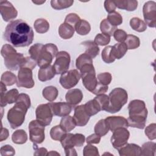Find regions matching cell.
Masks as SVG:
<instances>
[{
  "label": "cell",
  "mask_w": 156,
  "mask_h": 156,
  "mask_svg": "<svg viewBox=\"0 0 156 156\" xmlns=\"http://www.w3.org/2000/svg\"><path fill=\"white\" fill-rule=\"evenodd\" d=\"M32 28L23 20H16L10 22L4 32V39L15 47H26L34 40Z\"/></svg>",
  "instance_id": "cell-1"
},
{
  "label": "cell",
  "mask_w": 156,
  "mask_h": 156,
  "mask_svg": "<svg viewBox=\"0 0 156 156\" xmlns=\"http://www.w3.org/2000/svg\"><path fill=\"white\" fill-rule=\"evenodd\" d=\"M30 105L29 96L26 93L20 94L15 104L7 113V120L12 129H16L23 124L26 114Z\"/></svg>",
  "instance_id": "cell-2"
},
{
  "label": "cell",
  "mask_w": 156,
  "mask_h": 156,
  "mask_svg": "<svg viewBox=\"0 0 156 156\" xmlns=\"http://www.w3.org/2000/svg\"><path fill=\"white\" fill-rule=\"evenodd\" d=\"M129 126L143 129L146 126L147 116V110L145 102L140 99H134L128 105Z\"/></svg>",
  "instance_id": "cell-3"
},
{
  "label": "cell",
  "mask_w": 156,
  "mask_h": 156,
  "mask_svg": "<svg viewBox=\"0 0 156 156\" xmlns=\"http://www.w3.org/2000/svg\"><path fill=\"white\" fill-rule=\"evenodd\" d=\"M1 54L4 57L5 66L12 71H16L21 68L25 62L26 57L23 54L17 52L14 48L9 44L2 46Z\"/></svg>",
  "instance_id": "cell-4"
},
{
  "label": "cell",
  "mask_w": 156,
  "mask_h": 156,
  "mask_svg": "<svg viewBox=\"0 0 156 156\" xmlns=\"http://www.w3.org/2000/svg\"><path fill=\"white\" fill-rule=\"evenodd\" d=\"M108 98L109 103L105 111L110 113H115L120 111L122 107L127 103L128 94L126 90L118 87L111 91Z\"/></svg>",
  "instance_id": "cell-5"
},
{
  "label": "cell",
  "mask_w": 156,
  "mask_h": 156,
  "mask_svg": "<svg viewBox=\"0 0 156 156\" xmlns=\"http://www.w3.org/2000/svg\"><path fill=\"white\" fill-rule=\"evenodd\" d=\"M57 52L58 48L55 44L47 43L43 45L37 60L38 66L42 68L50 65Z\"/></svg>",
  "instance_id": "cell-6"
},
{
  "label": "cell",
  "mask_w": 156,
  "mask_h": 156,
  "mask_svg": "<svg viewBox=\"0 0 156 156\" xmlns=\"http://www.w3.org/2000/svg\"><path fill=\"white\" fill-rule=\"evenodd\" d=\"M44 126L37 119L32 120L29 124V132L30 140L34 144H41L45 138Z\"/></svg>",
  "instance_id": "cell-7"
},
{
  "label": "cell",
  "mask_w": 156,
  "mask_h": 156,
  "mask_svg": "<svg viewBox=\"0 0 156 156\" xmlns=\"http://www.w3.org/2000/svg\"><path fill=\"white\" fill-rule=\"evenodd\" d=\"M80 78V72L77 69H74L62 74L60 77L59 82L64 88L69 89L75 87Z\"/></svg>",
  "instance_id": "cell-8"
},
{
  "label": "cell",
  "mask_w": 156,
  "mask_h": 156,
  "mask_svg": "<svg viewBox=\"0 0 156 156\" xmlns=\"http://www.w3.org/2000/svg\"><path fill=\"white\" fill-rule=\"evenodd\" d=\"M56 59L52 65L56 74H62L66 72L69 67L71 57L69 54L66 51L58 52Z\"/></svg>",
  "instance_id": "cell-9"
},
{
  "label": "cell",
  "mask_w": 156,
  "mask_h": 156,
  "mask_svg": "<svg viewBox=\"0 0 156 156\" xmlns=\"http://www.w3.org/2000/svg\"><path fill=\"white\" fill-rule=\"evenodd\" d=\"M16 85L18 87L32 88L35 85V82L33 79L32 70L29 68H20L18 71Z\"/></svg>",
  "instance_id": "cell-10"
},
{
  "label": "cell",
  "mask_w": 156,
  "mask_h": 156,
  "mask_svg": "<svg viewBox=\"0 0 156 156\" xmlns=\"http://www.w3.org/2000/svg\"><path fill=\"white\" fill-rule=\"evenodd\" d=\"M130 132L127 128H118L113 132L110 141L113 147L118 150L127 143Z\"/></svg>",
  "instance_id": "cell-11"
},
{
  "label": "cell",
  "mask_w": 156,
  "mask_h": 156,
  "mask_svg": "<svg viewBox=\"0 0 156 156\" xmlns=\"http://www.w3.org/2000/svg\"><path fill=\"white\" fill-rule=\"evenodd\" d=\"M85 137L83 134L66 133L60 140V143L63 149L73 147L74 146L81 147L84 144Z\"/></svg>",
  "instance_id": "cell-12"
},
{
  "label": "cell",
  "mask_w": 156,
  "mask_h": 156,
  "mask_svg": "<svg viewBox=\"0 0 156 156\" xmlns=\"http://www.w3.org/2000/svg\"><path fill=\"white\" fill-rule=\"evenodd\" d=\"M145 23L149 27H155L156 24V2L149 1L144 3L143 7Z\"/></svg>",
  "instance_id": "cell-13"
},
{
  "label": "cell",
  "mask_w": 156,
  "mask_h": 156,
  "mask_svg": "<svg viewBox=\"0 0 156 156\" xmlns=\"http://www.w3.org/2000/svg\"><path fill=\"white\" fill-rule=\"evenodd\" d=\"M36 119L44 126H49L52 119L53 113L48 104H40L35 110Z\"/></svg>",
  "instance_id": "cell-14"
},
{
  "label": "cell",
  "mask_w": 156,
  "mask_h": 156,
  "mask_svg": "<svg viewBox=\"0 0 156 156\" xmlns=\"http://www.w3.org/2000/svg\"><path fill=\"white\" fill-rule=\"evenodd\" d=\"M6 85L1 82V107H3L7 104H11L16 102L19 96L17 89L13 88L6 92Z\"/></svg>",
  "instance_id": "cell-15"
},
{
  "label": "cell",
  "mask_w": 156,
  "mask_h": 156,
  "mask_svg": "<svg viewBox=\"0 0 156 156\" xmlns=\"http://www.w3.org/2000/svg\"><path fill=\"white\" fill-rule=\"evenodd\" d=\"M0 12L3 20L9 22L16 18L18 12L11 2L7 1H0Z\"/></svg>",
  "instance_id": "cell-16"
},
{
  "label": "cell",
  "mask_w": 156,
  "mask_h": 156,
  "mask_svg": "<svg viewBox=\"0 0 156 156\" xmlns=\"http://www.w3.org/2000/svg\"><path fill=\"white\" fill-rule=\"evenodd\" d=\"M48 104L51 107L53 115L59 117L68 115L71 112L73 107L68 102H49Z\"/></svg>",
  "instance_id": "cell-17"
},
{
  "label": "cell",
  "mask_w": 156,
  "mask_h": 156,
  "mask_svg": "<svg viewBox=\"0 0 156 156\" xmlns=\"http://www.w3.org/2000/svg\"><path fill=\"white\" fill-rule=\"evenodd\" d=\"M90 116L87 114L85 110L84 105H80L75 107L73 118L76 126H84L89 121Z\"/></svg>",
  "instance_id": "cell-18"
},
{
  "label": "cell",
  "mask_w": 156,
  "mask_h": 156,
  "mask_svg": "<svg viewBox=\"0 0 156 156\" xmlns=\"http://www.w3.org/2000/svg\"><path fill=\"white\" fill-rule=\"evenodd\" d=\"M80 75L82 79V83L85 88L89 91L93 93L98 84L95 71L83 73Z\"/></svg>",
  "instance_id": "cell-19"
},
{
  "label": "cell",
  "mask_w": 156,
  "mask_h": 156,
  "mask_svg": "<svg viewBox=\"0 0 156 156\" xmlns=\"http://www.w3.org/2000/svg\"><path fill=\"white\" fill-rule=\"evenodd\" d=\"M105 121L109 127V129L113 132L118 128H127L129 126L127 119L121 116H113L107 117Z\"/></svg>",
  "instance_id": "cell-20"
},
{
  "label": "cell",
  "mask_w": 156,
  "mask_h": 156,
  "mask_svg": "<svg viewBox=\"0 0 156 156\" xmlns=\"http://www.w3.org/2000/svg\"><path fill=\"white\" fill-rule=\"evenodd\" d=\"M118 151L121 156H140L141 154V147L134 143H127Z\"/></svg>",
  "instance_id": "cell-21"
},
{
  "label": "cell",
  "mask_w": 156,
  "mask_h": 156,
  "mask_svg": "<svg viewBox=\"0 0 156 156\" xmlns=\"http://www.w3.org/2000/svg\"><path fill=\"white\" fill-rule=\"evenodd\" d=\"M65 99L67 102L74 106L82 101L83 99L82 91L78 88L68 90L65 95Z\"/></svg>",
  "instance_id": "cell-22"
},
{
  "label": "cell",
  "mask_w": 156,
  "mask_h": 156,
  "mask_svg": "<svg viewBox=\"0 0 156 156\" xmlns=\"http://www.w3.org/2000/svg\"><path fill=\"white\" fill-rule=\"evenodd\" d=\"M55 74L53 66L50 65L40 68L38 73V78L39 80L45 82L51 80Z\"/></svg>",
  "instance_id": "cell-23"
},
{
  "label": "cell",
  "mask_w": 156,
  "mask_h": 156,
  "mask_svg": "<svg viewBox=\"0 0 156 156\" xmlns=\"http://www.w3.org/2000/svg\"><path fill=\"white\" fill-rule=\"evenodd\" d=\"M116 7L127 11H134L138 7V2L135 0H117L113 1Z\"/></svg>",
  "instance_id": "cell-24"
},
{
  "label": "cell",
  "mask_w": 156,
  "mask_h": 156,
  "mask_svg": "<svg viewBox=\"0 0 156 156\" xmlns=\"http://www.w3.org/2000/svg\"><path fill=\"white\" fill-rule=\"evenodd\" d=\"M81 44L85 46V52L92 58H95L99 53V48L94 41L91 40L85 41L81 43Z\"/></svg>",
  "instance_id": "cell-25"
},
{
  "label": "cell",
  "mask_w": 156,
  "mask_h": 156,
  "mask_svg": "<svg viewBox=\"0 0 156 156\" xmlns=\"http://www.w3.org/2000/svg\"><path fill=\"white\" fill-rule=\"evenodd\" d=\"M75 29L72 26L63 23L60 24L58 28V34L63 39H69L73 37Z\"/></svg>",
  "instance_id": "cell-26"
},
{
  "label": "cell",
  "mask_w": 156,
  "mask_h": 156,
  "mask_svg": "<svg viewBox=\"0 0 156 156\" xmlns=\"http://www.w3.org/2000/svg\"><path fill=\"white\" fill-rule=\"evenodd\" d=\"M128 49L125 43H118L112 46V52L115 59H120L124 56Z\"/></svg>",
  "instance_id": "cell-27"
},
{
  "label": "cell",
  "mask_w": 156,
  "mask_h": 156,
  "mask_svg": "<svg viewBox=\"0 0 156 156\" xmlns=\"http://www.w3.org/2000/svg\"><path fill=\"white\" fill-rule=\"evenodd\" d=\"M59 125L66 132L68 133L71 132L75 128L76 124L73 117H72L71 116L67 115L63 116L61 119Z\"/></svg>",
  "instance_id": "cell-28"
},
{
  "label": "cell",
  "mask_w": 156,
  "mask_h": 156,
  "mask_svg": "<svg viewBox=\"0 0 156 156\" xmlns=\"http://www.w3.org/2000/svg\"><path fill=\"white\" fill-rule=\"evenodd\" d=\"M84 107L86 112L90 116H93L101 111V108L99 104L94 99L90 100L85 104Z\"/></svg>",
  "instance_id": "cell-29"
},
{
  "label": "cell",
  "mask_w": 156,
  "mask_h": 156,
  "mask_svg": "<svg viewBox=\"0 0 156 156\" xmlns=\"http://www.w3.org/2000/svg\"><path fill=\"white\" fill-rule=\"evenodd\" d=\"M43 96L48 101L52 102L56 99L58 96V91L56 87L54 86H48L44 88L42 91Z\"/></svg>",
  "instance_id": "cell-30"
},
{
  "label": "cell",
  "mask_w": 156,
  "mask_h": 156,
  "mask_svg": "<svg viewBox=\"0 0 156 156\" xmlns=\"http://www.w3.org/2000/svg\"><path fill=\"white\" fill-rule=\"evenodd\" d=\"M74 29L79 35H85L90 32L91 26L87 21L85 20H80L75 26Z\"/></svg>",
  "instance_id": "cell-31"
},
{
  "label": "cell",
  "mask_w": 156,
  "mask_h": 156,
  "mask_svg": "<svg viewBox=\"0 0 156 156\" xmlns=\"http://www.w3.org/2000/svg\"><path fill=\"white\" fill-rule=\"evenodd\" d=\"M129 23L131 28L138 32H144L147 29V25L145 22L138 17L131 18Z\"/></svg>",
  "instance_id": "cell-32"
},
{
  "label": "cell",
  "mask_w": 156,
  "mask_h": 156,
  "mask_svg": "<svg viewBox=\"0 0 156 156\" xmlns=\"http://www.w3.org/2000/svg\"><path fill=\"white\" fill-rule=\"evenodd\" d=\"M34 26L35 31L39 34L46 33L49 29V23L44 18L36 20L34 23Z\"/></svg>",
  "instance_id": "cell-33"
},
{
  "label": "cell",
  "mask_w": 156,
  "mask_h": 156,
  "mask_svg": "<svg viewBox=\"0 0 156 156\" xmlns=\"http://www.w3.org/2000/svg\"><path fill=\"white\" fill-rule=\"evenodd\" d=\"M12 141L17 144H23L27 140V133L23 129L15 131L12 135Z\"/></svg>",
  "instance_id": "cell-34"
},
{
  "label": "cell",
  "mask_w": 156,
  "mask_h": 156,
  "mask_svg": "<svg viewBox=\"0 0 156 156\" xmlns=\"http://www.w3.org/2000/svg\"><path fill=\"white\" fill-rule=\"evenodd\" d=\"M94 132L101 136H103L105 135L108 132L109 129V127L105 121V119H100L94 126Z\"/></svg>",
  "instance_id": "cell-35"
},
{
  "label": "cell",
  "mask_w": 156,
  "mask_h": 156,
  "mask_svg": "<svg viewBox=\"0 0 156 156\" xmlns=\"http://www.w3.org/2000/svg\"><path fill=\"white\" fill-rule=\"evenodd\" d=\"M117 29V27L112 26L107 19H104L100 24V30L102 34L111 37L113 35L114 32Z\"/></svg>",
  "instance_id": "cell-36"
},
{
  "label": "cell",
  "mask_w": 156,
  "mask_h": 156,
  "mask_svg": "<svg viewBox=\"0 0 156 156\" xmlns=\"http://www.w3.org/2000/svg\"><path fill=\"white\" fill-rule=\"evenodd\" d=\"M1 82L6 86H12L17 82V79L13 73L10 71H5L1 75Z\"/></svg>",
  "instance_id": "cell-37"
},
{
  "label": "cell",
  "mask_w": 156,
  "mask_h": 156,
  "mask_svg": "<svg viewBox=\"0 0 156 156\" xmlns=\"http://www.w3.org/2000/svg\"><path fill=\"white\" fill-rule=\"evenodd\" d=\"M74 3L73 0H51V5L55 10H62L71 7Z\"/></svg>",
  "instance_id": "cell-38"
},
{
  "label": "cell",
  "mask_w": 156,
  "mask_h": 156,
  "mask_svg": "<svg viewBox=\"0 0 156 156\" xmlns=\"http://www.w3.org/2000/svg\"><path fill=\"white\" fill-rule=\"evenodd\" d=\"M155 147L156 144L154 142L149 141L144 143L141 149V155H148V156H154L155 153Z\"/></svg>",
  "instance_id": "cell-39"
},
{
  "label": "cell",
  "mask_w": 156,
  "mask_h": 156,
  "mask_svg": "<svg viewBox=\"0 0 156 156\" xmlns=\"http://www.w3.org/2000/svg\"><path fill=\"white\" fill-rule=\"evenodd\" d=\"M125 44H126L128 49H135L140 46V40L138 37L132 34H129L125 40Z\"/></svg>",
  "instance_id": "cell-40"
},
{
  "label": "cell",
  "mask_w": 156,
  "mask_h": 156,
  "mask_svg": "<svg viewBox=\"0 0 156 156\" xmlns=\"http://www.w3.org/2000/svg\"><path fill=\"white\" fill-rule=\"evenodd\" d=\"M66 133L67 132H66L60 125H57L51 128L50 130V136L54 140L60 141Z\"/></svg>",
  "instance_id": "cell-41"
},
{
  "label": "cell",
  "mask_w": 156,
  "mask_h": 156,
  "mask_svg": "<svg viewBox=\"0 0 156 156\" xmlns=\"http://www.w3.org/2000/svg\"><path fill=\"white\" fill-rule=\"evenodd\" d=\"M108 21L113 26L117 27L122 23V17L119 13L117 12H113L108 13L107 17Z\"/></svg>",
  "instance_id": "cell-42"
},
{
  "label": "cell",
  "mask_w": 156,
  "mask_h": 156,
  "mask_svg": "<svg viewBox=\"0 0 156 156\" xmlns=\"http://www.w3.org/2000/svg\"><path fill=\"white\" fill-rule=\"evenodd\" d=\"M93 63L92 58L86 53L80 54L76 60V66L78 70L85 65Z\"/></svg>",
  "instance_id": "cell-43"
},
{
  "label": "cell",
  "mask_w": 156,
  "mask_h": 156,
  "mask_svg": "<svg viewBox=\"0 0 156 156\" xmlns=\"http://www.w3.org/2000/svg\"><path fill=\"white\" fill-rule=\"evenodd\" d=\"M112 46H107L104 48L102 51L101 57L103 61L107 63H111L113 62L115 59L112 55Z\"/></svg>",
  "instance_id": "cell-44"
},
{
  "label": "cell",
  "mask_w": 156,
  "mask_h": 156,
  "mask_svg": "<svg viewBox=\"0 0 156 156\" xmlns=\"http://www.w3.org/2000/svg\"><path fill=\"white\" fill-rule=\"evenodd\" d=\"M96 100V101L99 104L101 110H105L107 109L108 103H109V98L108 96L105 94H101L96 95V96L94 98Z\"/></svg>",
  "instance_id": "cell-45"
},
{
  "label": "cell",
  "mask_w": 156,
  "mask_h": 156,
  "mask_svg": "<svg viewBox=\"0 0 156 156\" xmlns=\"http://www.w3.org/2000/svg\"><path fill=\"white\" fill-rule=\"evenodd\" d=\"M44 44L41 43H35L29 49V53L30 55V57L34 59L36 62L37 60V58L38 57V55L40 54V52L43 48Z\"/></svg>",
  "instance_id": "cell-46"
},
{
  "label": "cell",
  "mask_w": 156,
  "mask_h": 156,
  "mask_svg": "<svg viewBox=\"0 0 156 156\" xmlns=\"http://www.w3.org/2000/svg\"><path fill=\"white\" fill-rule=\"evenodd\" d=\"M96 77L98 82L104 85H108L110 84L112 79L111 74L108 72L99 73L98 74Z\"/></svg>",
  "instance_id": "cell-47"
},
{
  "label": "cell",
  "mask_w": 156,
  "mask_h": 156,
  "mask_svg": "<svg viewBox=\"0 0 156 156\" xmlns=\"http://www.w3.org/2000/svg\"><path fill=\"white\" fill-rule=\"evenodd\" d=\"M97 45L105 46L110 41V37L104 34H98L94 38L93 41Z\"/></svg>",
  "instance_id": "cell-48"
},
{
  "label": "cell",
  "mask_w": 156,
  "mask_h": 156,
  "mask_svg": "<svg viewBox=\"0 0 156 156\" xmlns=\"http://www.w3.org/2000/svg\"><path fill=\"white\" fill-rule=\"evenodd\" d=\"M83 156H98L99 155L98 148L91 145V144H88L86 145L83 151Z\"/></svg>",
  "instance_id": "cell-49"
},
{
  "label": "cell",
  "mask_w": 156,
  "mask_h": 156,
  "mask_svg": "<svg viewBox=\"0 0 156 156\" xmlns=\"http://www.w3.org/2000/svg\"><path fill=\"white\" fill-rule=\"evenodd\" d=\"M80 18L78 15L74 13H71L66 15L64 23H66L73 27H75V26L77 24V23L80 20Z\"/></svg>",
  "instance_id": "cell-50"
},
{
  "label": "cell",
  "mask_w": 156,
  "mask_h": 156,
  "mask_svg": "<svg viewBox=\"0 0 156 156\" xmlns=\"http://www.w3.org/2000/svg\"><path fill=\"white\" fill-rule=\"evenodd\" d=\"M144 132L149 140H155L156 138V124L152 123L147 126L145 129Z\"/></svg>",
  "instance_id": "cell-51"
},
{
  "label": "cell",
  "mask_w": 156,
  "mask_h": 156,
  "mask_svg": "<svg viewBox=\"0 0 156 156\" xmlns=\"http://www.w3.org/2000/svg\"><path fill=\"white\" fill-rule=\"evenodd\" d=\"M113 35L116 41H117L119 43H122V42L125 41V40L127 38V34L124 30L120 29H117L114 32Z\"/></svg>",
  "instance_id": "cell-52"
},
{
  "label": "cell",
  "mask_w": 156,
  "mask_h": 156,
  "mask_svg": "<svg viewBox=\"0 0 156 156\" xmlns=\"http://www.w3.org/2000/svg\"><path fill=\"white\" fill-rule=\"evenodd\" d=\"M15 154V149L9 144H6L1 147V155L2 156H12Z\"/></svg>",
  "instance_id": "cell-53"
},
{
  "label": "cell",
  "mask_w": 156,
  "mask_h": 156,
  "mask_svg": "<svg viewBox=\"0 0 156 156\" xmlns=\"http://www.w3.org/2000/svg\"><path fill=\"white\" fill-rule=\"evenodd\" d=\"M101 136L96 133H93L89 135L87 139L86 142L87 144H98L101 141Z\"/></svg>",
  "instance_id": "cell-54"
},
{
  "label": "cell",
  "mask_w": 156,
  "mask_h": 156,
  "mask_svg": "<svg viewBox=\"0 0 156 156\" xmlns=\"http://www.w3.org/2000/svg\"><path fill=\"white\" fill-rule=\"evenodd\" d=\"M104 8L105 10L108 13H112L115 11V9L116 8L114 1H110V0H106L104 1Z\"/></svg>",
  "instance_id": "cell-55"
},
{
  "label": "cell",
  "mask_w": 156,
  "mask_h": 156,
  "mask_svg": "<svg viewBox=\"0 0 156 156\" xmlns=\"http://www.w3.org/2000/svg\"><path fill=\"white\" fill-rule=\"evenodd\" d=\"M34 149L35 150V152L34 154V155H47L48 151L44 147H38L36 144H34Z\"/></svg>",
  "instance_id": "cell-56"
},
{
  "label": "cell",
  "mask_w": 156,
  "mask_h": 156,
  "mask_svg": "<svg viewBox=\"0 0 156 156\" xmlns=\"http://www.w3.org/2000/svg\"><path fill=\"white\" fill-rule=\"evenodd\" d=\"M9 135V132L7 129L2 127L1 126V135H0V141H2L4 140H5Z\"/></svg>",
  "instance_id": "cell-57"
},
{
  "label": "cell",
  "mask_w": 156,
  "mask_h": 156,
  "mask_svg": "<svg viewBox=\"0 0 156 156\" xmlns=\"http://www.w3.org/2000/svg\"><path fill=\"white\" fill-rule=\"evenodd\" d=\"M65 155L67 156L69 155H71V156H74V155H77V153H76V149L73 147H69V148H66L65 149Z\"/></svg>",
  "instance_id": "cell-58"
},
{
  "label": "cell",
  "mask_w": 156,
  "mask_h": 156,
  "mask_svg": "<svg viewBox=\"0 0 156 156\" xmlns=\"http://www.w3.org/2000/svg\"><path fill=\"white\" fill-rule=\"evenodd\" d=\"M60 155V154L59 153H58V152H57L56 151H50L49 152H48V154H47V155Z\"/></svg>",
  "instance_id": "cell-59"
},
{
  "label": "cell",
  "mask_w": 156,
  "mask_h": 156,
  "mask_svg": "<svg viewBox=\"0 0 156 156\" xmlns=\"http://www.w3.org/2000/svg\"><path fill=\"white\" fill-rule=\"evenodd\" d=\"M46 1H32V2L34 4H36L37 5H40L43 3H44Z\"/></svg>",
  "instance_id": "cell-60"
}]
</instances>
